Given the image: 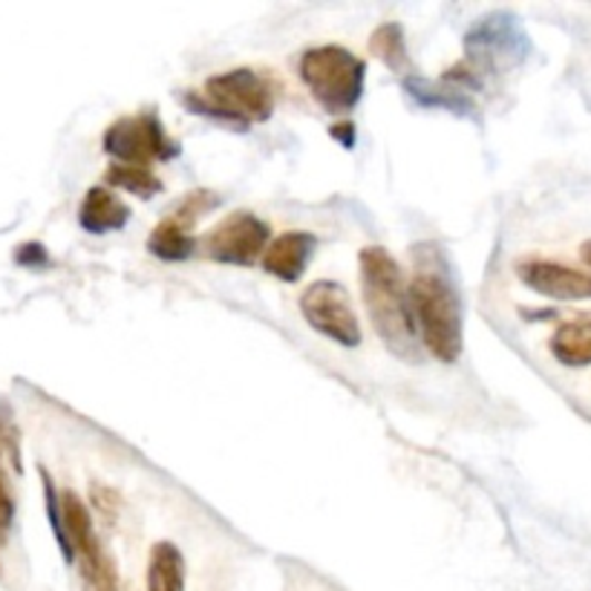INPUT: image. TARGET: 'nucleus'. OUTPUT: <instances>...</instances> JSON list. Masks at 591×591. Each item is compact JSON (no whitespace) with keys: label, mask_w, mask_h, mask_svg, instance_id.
Here are the masks:
<instances>
[{"label":"nucleus","mask_w":591,"mask_h":591,"mask_svg":"<svg viewBox=\"0 0 591 591\" xmlns=\"http://www.w3.org/2000/svg\"><path fill=\"white\" fill-rule=\"evenodd\" d=\"M410 254H413L410 301L418 338L433 358L453 364L465 346V306L453 266L436 243H418Z\"/></svg>","instance_id":"nucleus-1"},{"label":"nucleus","mask_w":591,"mask_h":591,"mask_svg":"<svg viewBox=\"0 0 591 591\" xmlns=\"http://www.w3.org/2000/svg\"><path fill=\"white\" fill-rule=\"evenodd\" d=\"M361 292L375 335L395 358L418 364L424 358V346L415 326L410 283L402 263L387 248L366 246L358 254Z\"/></svg>","instance_id":"nucleus-2"},{"label":"nucleus","mask_w":591,"mask_h":591,"mask_svg":"<svg viewBox=\"0 0 591 591\" xmlns=\"http://www.w3.org/2000/svg\"><path fill=\"white\" fill-rule=\"evenodd\" d=\"M529 52L531 38L522 29L520 18L511 12H491L471 23L465 32V58L453 63L442 78L462 90L476 92L522 67Z\"/></svg>","instance_id":"nucleus-3"},{"label":"nucleus","mask_w":591,"mask_h":591,"mask_svg":"<svg viewBox=\"0 0 591 591\" xmlns=\"http://www.w3.org/2000/svg\"><path fill=\"white\" fill-rule=\"evenodd\" d=\"M277 81L268 72L254 67H234L217 72L203 85V90H185L179 96L190 114L203 119H217L232 127H252L272 119L277 105Z\"/></svg>","instance_id":"nucleus-4"},{"label":"nucleus","mask_w":591,"mask_h":591,"mask_svg":"<svg viewBox=\"0 0 591 591\" xmlns=\"http://www.w3.org/2000/svg\"><path fill=\"white\" fill-rule=\"evenodd\" d=\"M297 76L312 99L335 119H349L366 85V63L341 43L309 47L297 61Z\"/></svg>","instance_id":"nucleus-5"},{"label":"nucleus","mask_w":591,"mask_h":591,"mask_svg":"<svg viewBox=\"0 0 591 591\" xmlns=\"http://www.w3.org/2000/svg\"><path fill=\"white\" fill-rule=\"evenodd\" d=\"M101 145H105V154L114 156L116 162L136 165V168L170 162L183 154V148L168 136L156 110H141V114H127L116 119L105 130Z\"/></svg>","instance_id":"nucleus-6"},{"label":"nucleus","mask_w":591,"mask_h":591,"mask_svg":"<svg viewBox=\"0 0 591 591\" xmlns=\"http://www.w3.org/2000/svg\"><path fill=\"white\" fill-rule=\"evenodd\" d=\"M63 508V529L70 540L72 560H78L81 569V583L85 591H119V569L116 560L105 551L99 534L92 529L90 511L76 493L67 491L61 496Z\"/></svg>","instance_id":"nucleus-7"},{"label":"nucleus","mask_w":591,"mask_h":591,"mask_svg":"<svg viewBox=\"0 0 591 591\" xmlns=\"http://www.w3.org/2000/svg\"><path fill=\"white\" fill-rule=\"evenodd\" d=\"M301 315L317 335L335 341L338 346L355 349L361 346L358 315H355L353 297L338 280H315L301 295Z\"/></svg>","instance_id":"nucleus-8"},{"label":"nucleus","mask_w":591,"mask_h":591,"mask_svg":"<svg viewBox=\"0 0 591 591\" xmlns=\"http://www.w3.org/2000/svg\"><path fill=\"white\" fill-rule=\"evenodd\" d=\"M272 228L252 211H234L226 219H219L211 232L199 239V248L208 260L226 263V266H254L263 260Z\"/></svg>","instance_id":"nucleus-9"},{"label":"nucleus","mask_w":591,"mask_h":591,"mask_svg":"<svg viewBox=\"0 0 591 591\" xmlns=\"http://www.w3.org/2000/svg\"><path fill=\"white\" fill-rule=\"evenodd\" d=\"M516 275L531 292L551 297V301H591V275L565 263L529 257V260L516 263Z\"/></svg>","instance_id":"nucleus-10"},{"label":"nucleus","mask_w":591,"mask_h":591,"mask_svg":"<svg viewBox=\"0 0 591 591\" xmlns=\"http://www.w3.org/2000/svg\"><path fill=\"white\" fill-rule=\"evenodd\" d=\"M315 248L317 237L312 232H283L280 237L268 243L260 263L266 268V275L283 283H297L309 266Z\"/></svg>","instance_id":"nucleus-11"},{"label":"nucleus","mask_w":591,"mask_h":591,"mask_svg":"<svg viewBox=\"0 0 591 591\" xmlns=\"http://www.w3.org/2000/svg\"><path fill=\"white\" fill-rule=\"evenodd\" d=\"M78 223L87 234L121 232L130 223V208L107 185H96L85 194L78 208Z\"/></svg>","instance_id":"nucleus-12"},{"label":"nucleus","mask_w":591,"mask_h":591,"mask_svg":"<svg viewBox=\"0 0 591 591\" xmlns=\"http://www.w3.org/2000/svg\"><path fill=\"white\" fill-rule=\"evenodd\" d=\"M404 90H407V96L415 101V105H422V107H439V110H451V114H456V116L476 114L473 92L451 85L447 78L430 81V78H422L413 72V76L404 78Z\"/></svg>","instance_id":"nucleus-13"},{"label":"nucleus","mask_w":591,"mask_h":591,"mask_svg":"<svg viewBox=\"0 0 591 591\" xmlns=\"http://www.w3.org/2000/svg\"><path fill=\"white\" fill-rule=\"evenodd\" d=\"M190 223H185L179 214L170 211L162 223H156L154 232L148 234V252L156 260L165 263H183L194 257L199 248V239L190 232Z\"/></svg>","instance_id":"nucleus-14"},{"label":"nucleus","mask_w":591,"mask_h":591,"mask_svg":"<svg viewBox=\"0 0 591 591\" xmlns=\"http://www.w3.org/2000/svg\"><path fill=\"white\" fill-rule=\"evenodd\" d=\"M556 364L580 370L591 364V317H574L556 326L549 341Z\"/></svg>","instance_id":"nucleus-15"},{"label":"nucleus","mask_w":591,"mask_h":591,"mask_svg":"<svg viewBox=\"0 0 591 591\" xmlns=\"http://www.w3.org/2000/svg\"><path fill=\"white\" fill-rule=\"evenodd\" d=\"M148 591H185V556L174 542H156L150 549Z\"/></svg>","instance_id":"nucleus-16"},{"label":"nucleus","mask_w":591,"mask_h":591,"mask_svg":"<svg viewBox=\"0 0 591 591\" xmlns=\"http://www.w3.org/2000/svg\"><path fill=\"white\" fill-rule=\"evenodd\" d=\"M370 52H373V56L378 58L384 67H390L393 72H407V76H413V70H410V52H407V41H404L402 23H395V21L381 23L373 36H370Z\"/></svg>","instance_id":"nucleus-17"},{"label":"nucleus","mask_w":591,"mask_h":591,"mask_svg":"<svg viewBox=\"0 0 591 591\" xmlns=\"http://www.w3.org/2000/svg\"><path fill=\"white\" fill-rule=\"evenodd\" d=\"M105 185H114V188L127 190L139 199H150L156 194H162V179L156 177L150 168H136V165H119L114 162L105 174Z\"/></svg>","instance_id":"nucleus-18"},{"label":"nucleus","mask_w":591,"mask_h":591,"mask_svg":"<svg viewBox=\"0 0 591 591\" xmlns=\"http://www.w3.org/2000/svg\"><path fill=\"white\" fill-rule=\"evenodd\" d=\"M41 479H43V496H47V511H50V522H52V534H56L58 545H61L63 556L72 563V549H70V540H67V529H63V508H61V500H58L56 493V485H52L50 473L43 471L41 467Z\"/></svg>","instance_id":"nucleus-19"},{"label":"nucleus","mask_w":591,"mask_h":591,"mask_svg":"<svg viewBox=\"0 0 591 591\" xmlns=\"http://www.w3.org/2000/svg\"><path fill=\"white\" fill-rule=\"evenodd\" d=\"M217 205H219V194H214V190L208 188H197L190 190L183 203L174 205V214H179V217H183L185 223H190V226H197V219L203 217V214L214 211Z\"/></svg>","instance_id":"nucleus-20"},{"label":"nucleus","mask_w":591,"mask_h":591,"mask_svg":"<svg viewBox=\"0 0 591 591\" xmlns=\"http://www.w3.org/2000/svg\"><path fill=\"white\" fill-rule=\"evenodd\" d=\"M14 516V502H12V491H9L7 473H3V465H0V542L7 536L9 525H12Z\"/></svg>","instance_id":"nucleus-21"},{"label":"nucleus","mask_w":591,"mask_h":591,"mask_svg":"<svg viewBox=\"0 0 591 591\" xmlns=\"http://www.w3.org/2000/svg\"><path fill=\"white\" fill-rule=\"evenodd\" d=\"M14 260L21 263V266H43L50 257H47V248L43 246H38V243H27V246H21L14 252Z\"/></svg>","instance_id":"nucleus-22"},{"label":"nucleus","mask_w":591,"mask_h":591,"mask_svg":"<svg viewBox=\"0 0 591 591\" xmlns=\"http://www.w3.org/2000/svg\"><path fill=\"white\" fill-rule=\"evenodd\" d=\"M329 136L335 141H338V145H346V148H353V145H355V125L349 119L335 121V125L329 127Z\"/></svg>","instance_id":"nucleus-23"},{"label":"nucleus","mask_w":591,"mask_h":591,"mask_svg":"<svg viewBox=\"0 0 591 591\" xmlns=\"http://www.w3.org/2000/svg\"><path fill=\"white\" fill-rule=\"evenodd\" d=\"M580 257H583V260L591 266V239H589V243H583V246H580Z\"/></svg>","instance_id":"nucleus-24"}]
</instances>
